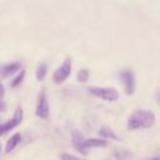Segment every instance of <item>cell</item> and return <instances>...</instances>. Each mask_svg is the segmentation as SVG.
<instances>
[{"label":"cell","mask_w":160,"mask_h":160,"mask_svg":"<svg viewBox=\"0 0 160 160\" xmlns=\"http://www.w3.org/2000/svg\"><path fill=\"white\" fill-rule=\"evenodd\" d=\"M61 160H88V159H84V158H80V156H76V155H72L69 152H62Z\"/></svg>","instance_id":"15"},{"label":"cell","mask_w":160,"mask_h":160,"mask_svg":"<svg viewBox=\"0 0 160 160\" xmlns=\"http://www.w3.org/2000/svg\"><path fill=\"white\" fill-rule=\"evenodd\" d=\"M21 69V64L20 62H10V64H6L4 65L1 69H0V75L2 78H8L12 74H15L16 71H19Z\"/></svg>","instance_id":"8"},{"label":"cell","mask_w":160,"mask_h":160,"mask_svg":"<svg viewBox=\"0 0 160 160\" xmlns=\"http://www.w3.org/2000/svg\"><path fill=\"white\" fill-rule=\"evenodd\" d=\"M22 119H24V111H22V108L19 105L15 109V111L12 114V118L9 121H6V122L0 124V136H2L4 134L9 132L10 130H12L14 128H16L18 125H20L21 121H22Z\"/></svg>","instance_id":"5"},{"label":"cell","mask_w":160,"mask_h":160,"mask_svg":"<svg viewBox=\"0 0 160 160\" xmlns=\"http://www.w3.org/2000/svg\"><path fill=\"white\" fill-rule=\"evenodd\" d=\"M89 79H90V71H89L88 69H80V70L78 71V74H76V80H78V82L85 84V82L89 81Z\"/></svg>","instance_id":"13"},{"label":"cell","mask_w":160,"mask_h":160,"mask_svg":"<svg viewBox=\"0 0 160 160\" xmlns=\"http://www.w3.org/2000/svg\"><path fill=\"white\" fill-rule=\"evenodd\" d=\"M25 74H26V71H25V69H20V71L15 75V78L11 80V82H10V88H16V86H19L21 82H22V80H24V78H25Z\"/></svg>","instance_id":"14"},{"label":"cell","mask_w":160,"mask_h":160,"mask_svg":"<svg viewBox=\"0 0 160 160\" xmlns=\"http://www.w3.org/2000/svg\"><path fill=\"white\" fill-rule=\"evenodd\" d=\"M159 101H160V94H159Z\"/></svg>","instance_id":"19"},{"label":"cell","mask_w":160,"mask_h":160,"mask_svg":"<svg viewBox=\"0 0 160 160\" xmlns=\"http://www.w3.org/2000/svg\"><path fill=\"white\" fill-rule=\"evenodd\" d=\"M155 114L151 110H135L130 114L126 128L128 130H138V129H149L155 124Z\"/></svg>","instance_id":"1"},{"label":"cell","mask_w":160,"mask_h":160,"mask_svg":"<svg viewBox=\"0 0 160 160\" xmlns=\"http://www.w3.org/2000/svg\"><path fill=\"white\" fill-rule=\"evenodd\" d=\"M71 71H72V62H71V59L68 56V58H65L62 64L52 72V81L56 85L64 84L70 78Z\"/></svg>","instance_id":"3"},{"label":"cell","mask_w":160,"mask_h":160,"mask_svg":"<svg viewBox=\"0 0 160 160\" xmlns=\"http://www.w3.org/2000/svg\"><path fill=\"white\" fill-rule=\"evenodd\" d=\"M120 80H121V82H122L125 94L129 95V96L134 95V92H135V90H136V82H135L134 71L130 70V69L122 70V71L120 72Z\"/></svg>","instance_id":"6"},{"label":"cell","mask_w":160,"mask_h":160,"mask_svg":"<svg viewBox=\"0 0 160 160\" xmlns=\"http://www.w3.org/2000/svg\"><path fill=\"white\" fill-rule=\"evenodd\" d=\"M86 90L91 96L98 98V99L104 100V101H109V102L118 101L120 98V92L115 88H110V86H106V88L89 86V88H86Z\"/></svg>","instance_id":"2"},{"label":"cell","mask_w":160,"mask_h":160,"mask_svg":"<svg viewBox=\"0 0 160 160\" xmlns=\"http://www.w3.org/2000/svg\"><path fill=\"white\" fill-rule=\"evenodd\" d=\"M99 135L108 140H119V136L116 135V132H114L109 126H102L99 130Z\"/></svg>","instance_id":"11"},{"label":"cell","mask_w":160,"mask_h":160,"mask_svg":"<svg viewBox=\"0 0 160 160\" xmlns=\"http://www.w3.org/2000/svg\"><path fill=\"white\" fill-rule=\"evenodd\" d=\"M152 160H160V159H159V158H154Z\"/></svg>","instance_id":"18"},{"label":"cell","mask_w":160,"mask_h":160,"mask_svg":"<svg viewBox=\"0 0 160 160\" xmlns=\"http://www.w3.org/2000/svg\"><path fill=\"white\" fill-rule=\"evenodd\" d=\"M20 142H21V134H20V132H15L14 135H11V136L9 138V140L6 141V145H5V154H10Z\"/></svg>","instance_id":"9"},{"label":"cell","mask_w":160,"mask_h":160,"mask_svg":"<svg viewBox=\"0 0 160 160\" xmlns=\"http://www.w3.org/2000/svg\"><path fill=\"white\" fill-rule=\"evenodd\" d=\"M35 115L40 119H49L50 116V106H49V101H48V96L45 92V89H42L38 96V101H36V108H35Z\"/></svg>","instance_id":"4"},{"label":"cell","mask_w":160,"mask_h":160,"mask_svg":"<svg viewBox=\"0 0 160 160\" xmlns=\"http://www.w3.org/2000/svg\"><path fill=\"white\" fill-rule=\"evenodd\" d=\"M70 136H71V144H72L74 150L80 155H88L89 148L85 145V139H84L82 132L78 129H74Z\"/></svg>","instance_id":"7"},{"label":"cell","mask_w":160,"mask_h":160,"mask_svg":"<svg viewBox=\"0 0 160 160\" xmlns=\"http://www.w3.org/2000/svg\"><path fill=\"white\" fill-rule=\"evenodd\" d=\"M4 108H5V104H4V101L0 99V110H2Z\"/></svg>","instance_id":"17"},{"label":"cell","mask_w":160,"mask_h":160,"mask_svg":"<svg viewBox=\"0 0 160 160\" xmlns=\"http://www.w3.org/2000/svg\"><path fill=\"white\" fill-rule=\"evenodd\" d=\"M46 74H48V65H46V62H41V64L36 68L35 78H36L38 81H42V80L45 79Z\"/></svg>","instance_id":"12"},{"label":"cell","mask_w":160,"mask_h":160,"mask_svg":"<svg viewBox=\"0 0 160 160\" xmlns=\"http://www.w3.org/2000/svg\"><path fill=\"white\" fill-rule=\"evenodd\" d=\"M0 150H1V145H0Z\"/></svg>","instance_id":"20"},{"label":"cell","mask_w":160,"mask_h":160,"mask_svg":"<svg viewBox=\"0 0 160 160\" xmlns=\"http://www.w3.org/2000/svg\"><path fill=\"white\" fill-rule=\"evenodd\" d=\"M4 95H5V88H4V85H2L1 81H0V99H1Z\"/></svg>","instance_id":"16"},{"label":"cell","mask_w":160,"mask_h":160,"mask_svg":"<svg viewBox=\"0 0 160 160\" xmlns=\"http://www.w3.org/2000/svg\"><path fill=\"white\" fill-rule=\"evenodd\" d=\"M85 145L91 149V148H108L109 146V140L104 138H91V139H85Z\"/></svg>","instance_id":"10"}]
</instances>
